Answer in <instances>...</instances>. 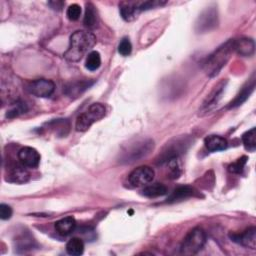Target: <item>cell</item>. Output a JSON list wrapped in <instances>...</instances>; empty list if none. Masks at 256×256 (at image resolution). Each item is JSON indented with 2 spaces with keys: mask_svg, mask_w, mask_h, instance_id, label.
<instances>
[{
  "mask_svg": "<svg viewBox=\"0 0 256 256\" xmlns=\"http://www.w3.org/2000/svg\"><path fill=\"white\" fill-rule=\"evenodd\" d=\"M247 160H248V158L246 156H242L237 161H235L234 163H232L228 166V171L231 173H234V174H241Z\"/></svg>",
  "mask_w": 256,
  "mask_h": 256,
  "instance_id": "cell-28",
  "label": "cell"
},
{
  "mask_svg": "<svg viewBox=\"0 0 256 256\" xmlns=\"http://www.w3.org/2000/svg\"><path fill=\"white\" fill-rule=\"evenodd\" d=\"M29 177H30V174L28 173V171L25 168L17 166V167H14L10 171L6 180L9 182L22 184V183L27 182L29 180Z\"/></svg>",
  "mask_w": 256,
  "mask_h": 256,
  "instance_id": "cell-20",
  "label": "cell"
},
{
  "mask_svg": "<svg viewBox=\"0 0 256 256\" xmlns=\"http://www.w3.org/2000/svg\"><path fill=\"white\" fill-rule=\"evenodd\" d=\"M255 88V75H253L241 88L239 93L236 95V97L229 103L228 108H235L240 105H242L252 94Z\"/></svg>",
  "mask_w": 256,
  "mask_h": 256,
  "instance_id": "cell-13",
  "label": "cell"
},
{
  "mask_svg": "<svg viewBox=\"0 0 256 256\" xmlns=\"http://www.w3.org/2000/svg\"><path fill=\"white\" fill-rule=\"evenodd\" d=\"M18 159L24 167L36 168L40 163L41 157L39 152L35 148L25 146L19 150Z\"/></svg>",
  "mask_w": 256,
  "mask_h": 256,
  "instance_id": "cell-11",
  "label": "cell"
},
{
  "mask_svg": "<svg viewBox=\"0 0 256 256\" xmlns=\"http://www.w3.org/2000/svg\"><path fill=\"white\" fill-rule=\"evenodd\" d=\"M12 216V208L7 204H0V218L2 220H8Z\"/></svg>",
  "mask_w": 256,
  "mask_h": 256,
  "instance_id": "cell-33",
  "label": "cell"
},
{
  "mask_svg": "<svg viewBox=\"0 0 256 256\" xmlns=\"http://www.w3.org/2000/svg\"><path fill=\"white\" fill-rule=\"evenodd\" d=\"M167 193V188L162 183H153L150 185H147L142 190V194L149 198H155L159 196H163Z\"/></svg>",
  "mask_w": 256,
  "mask_h": 256,
  "instance_id": "cell-21",
  "label": "cell"
},
{
  "mask_svg": "<svg viewBox=\"0 0 256 256\" xmlns=\"http://www.w3.org/2000/svg\"><path fill=\"white\" fill-rule=\"evenodd\" d=\"M234 53V39H229L216 50H214L205 60L203 68L209 77H215L227 64Z\"/></svg>",
  "mask_w": 256,
  "mask_h": 256,
  "instance_id": "cell-2",
  "label": "cell"
},
{
  "mask_svg": "<svg viewBox=\"0 0 256 256\" xmlns=\"http://www.w3.org/2000/svg\"><path fill=\"white\" fill-rule=\"evenodd\" d=\"M55 230L61 236H67L72 233L76 227V220L72 216L64 217L55 222Z\"/></svg>",
  "mask_w": 256,
  "mask_h": 256,
  "instance_id": "cell-16",
  "label": "cell"
},
{
  "mask_svg": "<svg viewBox=\"0 0 256 256\" xmlns=\"http://www.w3.org/2000/svg\"><path fill=\"white\" fill-rule=\"evenodd\" d=\"M96 43V37L93 33L78 30L70 36L69 47L64 53L65 59L71 62L79 61Z\"/></svg>",
  "mask_w": 256,
  "mask_h": 256,
  "instance_id": "cell-1",
  "label": "cell"
},
{
  "mask_svg": "<svg viewBox=\"0 0 256 256\" xmlns=\"http://www.w3.org/2000/svg\"><path fill=\"white\" fill-rule=\"evenodd\" d=\"M226 85H227V80L224 79V80H221L220 82H218L214 86V88L207 95V97L205 98V100L203 101V103L200 107V110H199L200 115H203V114L211 111L218 104V102L222 98V95L225 91Z\"/></svg>",
  "mask_w": 256,
  "mask_h": 256,
  "instance_id": "cell-8",
  "label": "cell"
},
{
  "mask_svg": "<svg viewBox=\"0 0 256 256\" xmlns=\"http://www.w3.org/2000/svg\"><path fill=\"white\" fill-rule=\"evenodd\" d=\"M81 15V7L78 4H72L67 8L66 16L69 20L75 21L78 20Z\"/></svg>",
  "mask_w": 256,
  "mask_h": 256,
  "instance_id": "cell-29",
  "label": "cell"
},
{
  "mask_svg": "<svg viewBox=\"0 0 256 256\" xmlns=\"http://www.w3.org/2000/svg\"><path fill=\"white\" fill-rule=\"evenodd\" d=\"M105 106L102 105L101 103H93L92 105L89 106V108L81 113L75 123V128L77 131H87L93 123L96 121L102 119L105 116Z\"/></svg>",
  "mask_w": 256,
  "mask_h": 256,
  "instance_id": "cell-4",
  "label": "cell"
},
{
  "mask_svg": "<svg viewBox=\"0 0 256 256\" xmlns=\"http://www.w3.org/2000/svg\"><path fill=\"white\" fill-rule=\"evenodd\" d=\"M218 24V13L215 7L205 9L198 17L195 23L197 33H204L214 29Z\"/></svg>",
  "mask_w": 256,
  "mask_h": 256,
  "instance_id": "cell-6",
  "label": "cell"
},
{
  "mask_svg": "<svg viewBox=\"0 0 256 256\" xmlns=\"http://www.w3.org/2000/svg\"><path fill=\"white\" fill-rule=\"evenodd\" d=\"M229 237L232 241L251 249L256 248V228L250 227L242 233H230Z\"/></svg>",
  "mask_w": 256,
  "mask_h": 256,
  "instance_id": "cell-12",
  "label": "cell"
},
{
  "mask_svg": "<svg viewBox=\"0 0 256 256\" xmlns=\"http://www.w3.org/2000/svg\"><path fill=\"white\" fill-rule=\"evenodd\" d=\"M187 145H189V141L187 140L186 137L177 138L174 141L170 142L169 144L167 143L164 150L159 155L158 163L163 164V163H166L171 158L179 157V155L185 151Z\"/></svg>",
  "mask_w": 256,
  "mask_h": 256,
  "instance_id": "cell-7",
  "label": "cell"
},
{
  "mask_svg": "<svg viewBox=\"0 0 256 256\" xmlns=\"http://www.w3.org/2000/svg\"><path fill=\"white\" fill-rule=\"evenodd\" d=\"M206 242V234L202 228L196 227L187 233L180 246V251L184 255H194L198 253Z\"/></svg>",
  "mask_w": 256,
  "mask_h": 256,
  "instance_id": "cell-5",
  "label": "cell"
},
{
  "mask_svg": "<svg viewBox=\"0 0 256 256\" xmlns=\"http://www.w3.org/2000/svg\"><path fill=\"white\" fill-rule=\"evenodd\" d=\"M84 24L87 27H94L97 23V11L92 3L86 4L85 16H84Z\"/></svg>",
  "mask_w": 256,
  "mask_h": 256,
  "instance_id": "cell-24",
  "label": "cell"
},
{
  "mask_svg": "<svg viewBox=\"0 0 256 256\" xmlns=\"http://www.w3.org/2000/svg\"><path fill=\"white\" fill-rule=\"evenodd\" d=\"M27 110H28V107H27L26 103L18 101V102H15L14 104H12L11 107L7 110L6 117L14 118V117H17V116L25 113Z\"/></svg>",
  "mask_w": 256,
  "mask_h": 256,
  "instance_id": "cell-26",
  "label": "cell"
},
{
  "mask_svg": "<svg viewBox=\"0 0 256 256\" xmlns=\"http://www.w3.org/2000/svg\"><path fill=\"white\" fill-rule=\"evenodd\" d=\"M165 3H166V1H157V0L139 2V10L140 11H144V10H149V9L157 8V7H160V6L164 5Z\"/></svg>",
  "mask_w": 256,
  "mask_h": 256,
  "instance_id": "cell-32",
  "label": "cell"
},
{
  "mask_svg": "<svg viewBox=\"0 0 256 256\" xmlns=\"http://www.w3.org/2000/svg\"><path fill=\"white\" fill-rule=\"evenodd\" d=\"M255 43L250 38H240L234 40V52L240 56L248 57L254 53Z\"/></svg>",
  "mask_w": 256,
  "mask_h": 256,
  "instance_id": "cell-14",
  "label": "cell"
},
{
  "mask_svg": "<svg viewBox=\"0 0 256 256\" xmlns=\"http://www.w3.org/2000/svg\"><path fill=\"white\" fill-rule=\"evenodd\" d=\"M66 252L72 256L82 255L84 252V242L80 238H71L66 244Z\"/></svg>",
  "mask_w": 256,
  "mask_h": 256,
  "instance_id": "cell-22",
  "label": "cell"
},
{
  "mask_svg": "<svg viewBox=\"0 0 256 256\" xmlns=\"http://www.w3.org/2000/svg\"><path fill=\"white\" fill-rule=\"evenodd\" d=\"M204 144L210 152L225 150L228 147L227 140L219 135H209L204 139Z\"/></svg>",
  "mask_w": 256,
  "mask_h": 256,
  "instance_id": "cell-15",
  "label": "cell"
},
{
  "mask_svg": "<svg viewBox=\"0 0 256 256\" xmlns=\"http://www.w3.org/2000/svg\"><path fill=\"white\" fill-rule=\"evenodd\" d=\"M131 51H132V44L127 37H124L118 45V52L122 56H128L131 53Z\"/></svg>",
  "mask_w": 256,
  "mask_h": 256,
  "instance_id": "cell-30",
  "label": "cell"
},
{
  "mask_svg": "<svg viewBox=\"0 0 256 256\" xmlns=\"http://www.w3.org/2000/svg\"><path fill=\"white\" fill-rule=\"evenodd\" d=\"M166 164L168 165L169 175L171 178H178L181 174V168L179 163V157H174L169 159Z\"/></svg>",
  "mask_w": 256,
  "mask_h": 256,
  "instance_id": "cell-27",
  "label": "cell"
},
{
  "mask_svg": "<svg viewBox=\"0 0 256 256\" xmlns=\"http://www.w3.org/2000/svg\"><path fill=\"white\" fill-rule=\"evenodd\" d=\"M16 241H17V245L19 248H23V249H32L33 248L34 240L29 234L21 235V237Z\"/></svg>",
  "mask_w": 256,
  "mask_h": 256,
  "instance_id": "cell-31",
  "label": "cell"
},
{
  "mask_svg": "<svg viewBox=\"0 0 256 256\" xmlns=\"http://www.w3.org/2000/svg\"><path fill=\"white\" fill-rule=\"evenodd\" d=\"M93 84L92 81H77V82H71L68 83L64 87V93L71 97H78L81 95L87 88H89Z\"/></svg>",
  "mask_w": 256,
  "mask_h": 256,
  "instance_id": "cell-17",
  "label": "cell"
},
{
  "mask_svg": "<svg viewBox=\"0 0 256 256\" xmlns=\"http://www.w3.org/2000/svg\"><path fill=\"white\" fill-rule=\"evenodd\" d=\"M29 93L36 97L46 98L52 95L55 90V84L52 80L48 79H37L30 82L27 86Z\"/></svg>",
  "mask_w": 256,
  "mask_h": 256,
  "instance_id": "cell-10",
  "label": "cell"
},
{
  "mask_svg": "<svg viewBox=\"0 0 256 256\" xmlns=\"http://www.w3.org/2000/svg\"><path fill=\"white\" fill-rule=\"evenodd\" d=\"M64 4H65L64 1H59V0H56V1H49V2H48V5H49L53 10H57V11L62 10Z\"/></svg>",
  "mask_w": 256,
  "mask_h": 256,
  "instance_id": "cell-34",
  "label": "cell"
},
{
  "mask_svg": "<svg viewBox=\"0 0 256 256\" xmlns=\"http://www.w3.org/2000/svg\"><path fill=\"white\" fill-rule=\"evenodd\" d=\"M100 65H101L100 53L98 51H91L86 58V62H85L86 68L90 71H95L100 67Z\"/></svg>",
  "mask_w": 256,
  "mask_h": 256,
  "instance_id": "cell-25",
  "label": "cell"
},
{
  "mask_svg": "<svg viewBox=\"0 0 256 256\" xmlns=\"http://www.w3.org/2000/svg\"><path fill=\"white\" fill-rule=\"evenodd\" d=\"M155 176L154 170L149 166H139L135 168L128 176L129 183L134 187H140L149 184Z\"/></svg>",
  "mask_w": 256,
  "mask_h": 256,
  "instance_id": "cell-9",
  "label": "cell"
},
{
  "mask_svg": "<svg viewBox=\"0 0 256 256\" xmlns=\"http://www.w3.org/2000/svg\"><path fill=\"white\" fill-rule=\"evenodd\" d=\"M119 7H120L121 17L125 21L133 20L137 16V14L140 12L139 2H122Z\"/></svg>",
  "mask_w": 256,
  "mask_h": 256,
  "instance_id": "cell-19",
  "label": "cell"
},
{
  "mask_svg": "<svg viewBox=\"0 0 256 256\" xmlns=\"http://www.w3.org/2000/svg\"><path fill=\"white\" fill-rule=\"evenodd\" d=\"M242 142L246 150L254 152L256 149V129L251 128L242 135Z\"/></svg>",
  "mask_w": 256,
  "mask_h": 256,
  "instance_id": "cell-23",
  "label": "cell"
},
{
  "mask_svg": "<svg viewBox=\"0 0 256 256\" xmlns=\"http://www.w3.org/2000/svg\"><path fill=\"white\" fill-rule=\"evenodd\" d=\"M154 148V141L150 138H140L128 143L120 152L119 161L131 164L146 157Z\"/></svg>",
  "mask_w": 256,
  "mask_h": 256,
  "instance_id": "cell-3",
  "label": "cell"
},
{
  "mask_svg": "<svg viewBox=\"0 0 256 256\" xmlns=\"http://www.w3.org/2000/svg\"><path fill=\"white\" fill-rule=\"evenodd\" d=\"M195 194L194 188L190 186H180L176 188L166 199V202L168 203H173V202H178L182 201L184 199H187Z\"/></svg>",
  "mask_w": 256,
  "mask_h": 256,
  "instance_id": "cell-18",
  "label": "cell"
}]
</instances>
